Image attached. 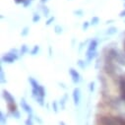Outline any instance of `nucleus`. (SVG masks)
Masks as SVG:
<instances>
[{
    "label": "nucleus",
    "mask_w": 125,
    "mask_h": 125,
    "mask_svg": "<svg viewBox=\"0 0 125 125\" xmlns=\"http://www.w3.org/2000/svg\"><path fill=\"white\" fill-rule=\"evenodd\" d=\"M90 26H91L90 22H88V21H85V22L83 23V25H82V30L84 31V32H86V31H88V29L90 28Z\"/></svg>",
    "instance_id": "22"
},
{
    "label": "nucleus",
    "mask_w": 125,
    "mask_h": 125,
    "mask_svg": "<svg viewBox=\"0 0 125 125\" xmlns=\"http://www.w3.org/2000/svg\"><path fill=\"white\" fill-rule=\"evenodd\" d=\"M89 88H90V92L93 93L94 90H95V82H91L89 85Z\"/></svg>",
    "instance_id": "28"
},
{
    "label": "nucleus",
    "mask_w": 125,
    "mask_h": 125,
    "mask_svg": "<svg viewBox=\"0 0 125 125\" xmlns=\"http://www.w3.org/2000/svg\"><path fill=\"white\" fill-rule=\"evenodd\" d=\"M67 99H68L67 94H65V95L61 98V100H60V104H61L62 108H64V107H65V104H66V101H67Z\"/></svg>",
    "instance_id": "20"
},
{
    "label": "nucleus",
    "mask_w": 125,
    "mask_h": 125,
    "mask_svg": "<svg viewBox=\"0 0 125 125\" xmlns=\"http://www.w3.org/2000/svg\"><path fill=\"white\" fill-rule=\"evenodd\" d=\"M52 107H53V109H54V111L55 112H57L58 111V107H57V103L54 101V102H52Z\"/></svg>",
    "instance_id": "29"
},
{
    "label": "nucleus",
    "mask_w": 125,
    "mask_h": 125,
    "mask_svg": "<svg viewBox=\"0 0 125 125\" xmlns=\"http://www.w3.org/2000/svg\"><path fill=\"white\" fill-rule=\"evenodd\" d=\"M54 21H55V17H54V16H50V17L47 18V20H46V22H45V25H46V26H50Z\"/></svg>",
    "instance_id": "23"
},
{
    "label": "nucleus",
    "mask_w": 125,
    "mask_h": 125,
    "mask_svg": "<svg viewBox=\"0 0 125 125\" xmlns=\"http://www.w3.org/2000/svg\"><path fill=\"white\" fill-rule=\"evenodd\" d=\"M33 1H34V0H26V1H25V3L23 4V6H24L25 8H27V7H29L31 4L33 3Z\"/></svg>",
    "instance_id": "27"
},
{
    "label": "nucleus",
    "mask_w": 125,
    "mask_h": 125,
    "mask_svg": "<svg viewBox=\"0 0 125 125\" xmlns=\"http://www.w3.org/2000/svg\"><path fill=\"white\" fill-rule=\"evenodd\" d=\"M41 10H42V15L44 16V17H46V18H48L49 17V14H50V10H49V8L46 6V5H42V7H41Z\"/></svg>",
    "instance_id": "10"
},
{
    "label": "nucleus",
    "mask_w": 125,
    "mask_h": 125,
    "mask_svg": "<svg viewBox=\"0 0 125 125\" xmlns=\"http://www.w3.org/2000/svg\"><path fill=\"white\" fill-rule=\"evenodd\" d=\"M28 81H29L30 85L32 86V89H36V90H38L39 87H40V85H41V84H40L34 77H29V78H28Z\"/></svg>",
    "instance_id": "7"
},
{
    "label": "nucleus",
    "mask_w": 125,
    "mask_h": 125,
    "mask_svg": "<svg viewBox=\"0 0 125 125\" xmlns=\"http://www.w3.org/2000/svg\"><path fill=\"white\" fill-rule=\"evenodd\" d=\"M20 57V54H17V53H13L11 51L5 53L2 55L1 57V62L2 64L3 63H6V64H13L15 63V61H17Z\"/></svg>",
    "instance_id": "2"
},
{
    "label": "nucleus",
    "mask_w": 125,
    "mask_h": 125,
    "mask_svg": "<svg viewBox=\"0 0 125 125\" xmlns=\"http://www.w3.org/2000/svg\"><path fill=\"white\" fill-rule=\"evenodd\" d=\"M72 98H73V103H74L75 106H78L80 104V102H81V90H80V88H78V87L74 88V90L72 92Z\"/></svg>",
    "instance_id": "4"
},
{
    "label": "nucleus",
    "mask_w": 125,
    "mask_h": 125,
    "mask_svg": "<svg viewBox=\"0 0 125 125\" xmlns=\"http://www.w3.org/2000/svg\"><path fill=\"white\" fill-rule=\"evenodd\" d=\"M119 98L123 104H125V89L119 90Z\"/></svg>",
    "instance_id": "21"
},
{
    "label": "nucleus",
    "mask_w": 125,
    "mask_h": 125,
    "mask_svg": "<svg viewBox=\"0 0 125 125\" xmlns=\"http://www.w3.org/2000/svg\"><path fill=\"white\" fill-rule=\"evenodd\" d=\"M123 6H124V7H125V3H124V4H123Z\"/></svg>",
    "instance_id": "34"
},
{
    "label": "nucleus",
    "mask_w": 125,
    "mask_h": 125,
    "mask_svg": "<svg viewBox=\"0 0 125 125\" xmlns=\"http://www.w3.org/2000/svg\"><path fill=\"white\" fill-rule=\"evenodd\" d=\"M2 97L5 100L7 104H16V100L15 98L12 96V94L10 92H8L7 90H2Z\"/></svg>",
    "instance_id": "5"
},
{
    "label": "nucleus",
    "mask_w": 125,
    "mask_h": 125,
    "mask_svg": "<svg viewBox=\"0 0 125 125\" xmlns=\"http://www.w3.org/2000/svg\"><path fill=\"white\" fill-rule=\"evenodd\" d=\"M25 125H34V122H33V114H28V118L25 121Z\"/></svg>",
    "instance_id": "19"
},
{
    "label": "nucleus",
    "mask_w": 125,
    "mask_h": 125,
    "mask_svg": "<svg viewBox=\"0 0 125 125\" xmlns=\"http://www.w3.org/2000/svg\"><path fill=\"white\" fill-rule=\"evenodd\" d=\"M36 101H37V103H38L41 106H43V105H44V99H43V98H37Z\"/></svg>",
    "instance_id": "26"
},
{
    "label": "nucleus",
    "mask_w": 125,
    "mask_h": 125,
    "mask_svg": "<svg viewBox=\"0 0 125 125\" xmlns=\"http://www.w3.org/2000/svg\"><path fill=\"white\" fill-rule=\"evenodd\" d=\"M73 14L76 15V16H78V17H82V16L84 15V11H83L82 9H78V10L73 11Z\"/></svg>",
    "instance_id": "25"
},
{
    "label": "nucleus",
    "mask_w": 125,
    "mask_h": 125,
    "mask_svg": "<svg viewBox=\"0 0 125 125\" xmlns=\"http://www.w3.org/2000/svg\"><path fill=\"white\" fill-rule=\"evenodd\" d=\"M119 17H120V18H125V9L122 10V11L119 13Z\"/></svg>",
    "instance_id": "31"
},
{
    "label": "nucleus",
    "mask_w": 125,
    "mask_h": 125,
    "mask_svg": "<svg viewBox=\"0 0 125 125\" xmlns=\"http://www.w3.org/2000/svg\"><path fill=\"white\" fill-rule=\"evenodd\" d=\"M39 51H40V45H35L32 49L30 50V54L32 55V56H35V55H37L38 53H39Z\"/></svg>",
    "instance_id": "15"
},
{
    "label": "nucleus",
    "mask_w": 125,
    "mask_h": 125,
    "mask_svg": "<svg viewBox=\"0 0 125 125\" xmlns=\"http://www.w3.org/2000/svg\"><path fill=\"white\" fill-rule=\"evenodd\" d=\"M100 21H101V20H100V17H98V16H94V17H92L90 24H91V26H97V25H99Z\"/></svg>",
    "instance_id": "14"
},
{
    "label": "nucleus",
    "mask_w": 125,
    "mask_h": 125,
    "mask_svg": "<svg viewBox=\"0 0 125 125\" xmlns=\"http://www.w3.org/2000/svg\"><path fill=\"white\" fill-rule=\"evenodd\" d=\"M69 74H70V77H71L72 82L75 85H77V84L80 83V81H81V75H80V73L75 68H73V67L69 68Z\"/></svg>",
    "instance_id": "3"
},
{
    "label": "nucleus",
    "mask_w": 125,
    "mask_h": 125,
    "mask_svg": "<svg viewBox=\"0 0 125 125\" xmlns=\"http://www.w3.org/2000/svg\"><path fill=\"white\" fill-rule=\"evenodd\" d=\"M38 92H39V97L38 98H45V89H44V87L42 86V85H40V87H39V89H38Z\"/></svg>",
    "instance_id": "12"
},
{
    "label": "nucleus",
    "mask_w": 125,
    "mask_h": 125,
    "mask_svg": "<svg viewBox=\"0 0 125 125\" xmlns=\"http://www.w3.org/2000/svg\"><path fill=\"white\" fill-rule=\"evenodd\" d=\"M40 21H41V15H40V13H38V12L34 13L33 18H32V22H33L34 24H37V23H39Z\"/></svg>",
    "instance_id": "16"
},
{
    "label": "nucleus",
    "mask_w": 125,
    "mask_h": 125,
    "mask_svg": "<svg viewBox=\"0 0 125 125\" xmlns=\"http://www.w3.org/2000/svg\"><path fill=\"white\" fill-rule=\"evenodd\" d=\"M40 1H41V3H42V4H45V3L48 1V0H40Z\"/></svg>",
    "instance_id": "33"
},
{
    "label": "nucleus",
    "mask_w": 125,
    "mask_h": 125,
    "mask_svg": "<svg viewBox=\"0 0 125 125\" xmlns=\"http://www.w3.org/2000/svg\"><path fill=\"white\" fill-rule=\"evenodd\" d=\"M98 46H99V41L97 39H93L90 41V42L88 44L87 51L85 53L86 61H87L88 64H90L91 62L98 56V51H97Z\"/></svg>",
    "instance_id": "1"
},
{
    "label": "nucleus",
    "mask_w": 125,
    "mask_h": 125,
    "mask_svg": "<svg viewBox=\"0 0 125 125\" xmlns=\"http://www.w3.org/2000/svg\"><path fill=\"white\" fill-rule=\"evenodd\" d=\"M5 78H6V76H5V73H4L3 65L1 64V66H0V81H1V84H6L7 83V80Z\"/></svg>",
    "instance_id": "8"
},
{
    "label": "nucleus",
    "mask_w": 125,
    "mask_h": 125,
    "mask_svg": "<svg viewBox=\"0 0 125 125\" xmlns=\"http://www.w3.org/2000/svg\"><path fill=\"white\" fill-rule=\"evenodd\" d=\"M123 1H125V0H123Z\"/></svg>",
    "instance_id": "35"
},
{
    "label": "nucleus",
    "mask_w": 125,
    "mask_h": 125,
    "mask_svg": "<svg viewBox=\"0 0 125 125\" xmlns=\"http://www.w3.org/2000/svg\"><path fill=\"white\" fill-rule=\"evenodd\" d=\"M77 65H78L82 70H85V68H86V66L88 65V63H87V61H86V60L79 59V60L77 61Z\"/></svg>",
    "instance_id": "13"
},
{
    "label": "nucleus",
    "mask_w": 125,
    "mask_h": 125,
    "mask_svg": "<svg viewBox=\"0 0 125 125\" xmlns=\"http://www.w3.org/2000/svg\"><path fill=\"white\" fill-rule=\"evenodd\" d=\"M20 104L22 106V109H24V111H26L28 114H33V108L31 106L24 98L21 99V102H20Z\"/></svg>",
    "instance_id": "6"
},
{
    "label": "nucleus",
    "mask_w": 125,
    "mask_h": 125,
    "mask_svg": "<svg viewBox=\"0 0 125 125\" xmlns=\"http://www.w3.org/2000/svg\"><path fill=\"white\" fill-rule=\"evenodd\" d=\"M54 33L56 35H61L62 33H63V28H62L60 25H56L54 27Z\"/></svg>",
    "instance_id": "18"
},
{
    "label": "nucleus",
    "mask_w": 125,
    "mask_h": 125,
    "mask_svg": "<svg viewBox=\"0 0 125 125\" xmlns=\"http://www.w3.org/2000/svg\"><path fill=\"white\" fill-rule=\"evenodd\" d=\"M84 44H85V42H84L80 43V45H79V52H81V50H82V48H83V45H84Z\"/></svg>",
    "instance_id": "32"
},
{
    "label": "nucleus",
    "mask_w": 125,
    "mask_h": 125,
    "mask_svg": "<svg viewBox=\"0 0 125 125\" xmlns=\"http://www.w3.org/2000/svg\"><path fill=\"white\" fill-rule=\"evenodd\" d=\"M25 1H26V0H14V2L16 4H22V5L25 3Z\"/></svg>",
    "instance_id": "30"
},
{
    "label": "nucleus",
    "mask_w": 125,
    "mask_h": 125,
    "mask_svg": "<svg viewBox=\"0 0 125 125\" xmlns=\"http://www.w3.org/2000/svg\"><path fill=\"white\" fill-rule=\"evenodd\" d=\"M105 33H106L107 36H113V35H115V34L117 33V28L114 27V26H111V27H109V28L106 30Z\"/></svg>",
    "instance_id": "11"
},
{
    "label": "nucleus",
    "mask_w": 125,
    "mask_h": 125,
    "mask_svg": "<svg viewBox=\"0 0 125 125\" xmlns=\"http://www.w3.org/2000/svg\"><path fill=\"white\" fill-rule=\"evenodd\" d=\"M29 33H30V27L26 26V27L23 28V30H22V32H21L20 35H21V37H27L29 35Z\"/></svg>",
    "instance_id": "17"
},
{
    "label": "nucleus",
    "mask_w": 125,
    "mask_h": 125,
    "mask_svg": "<svg viewBox=\"0 0 125 125\" xmlns=\"http://www.w3.org/2000/svg\"><path fill=\"white\" fill-rule=\"evenodd\" d=\"M0 119H1V124L2 125H5L6 124V122H7V119H6V116L4 115V113H3V111H1L0 112Z\"/></svg>",
    "instance_id": "24"
},
{
    "label": "nucleus",
    "mask_w": 125,
    "mask_h": 125,
    "mask_svg": "<svg viewBox=\"0 0 125 125\" xmlns=\"http://www.w3.org/2000/svg\"><path fill=\"white\" fill-rule=\"evenodd\" d=\"M30 50H29V46L27 45V44H22L21 45V47H20V56H24V55H26L28 52H29Z\"/></svg>",
    "instance_id": "9"
}]
</instances>
